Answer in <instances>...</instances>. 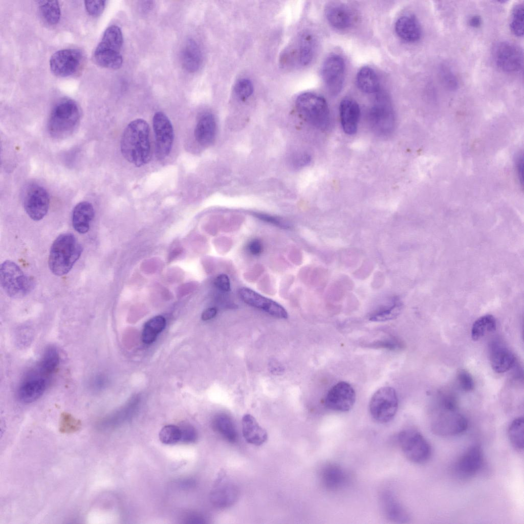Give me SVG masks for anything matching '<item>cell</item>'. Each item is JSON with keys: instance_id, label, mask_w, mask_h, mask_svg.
I'll use <instances>...</instances> for the list:
<instances>
[{"instance_id": "1", "label": "cell", "mask_w": 524, "mask_h": 524, "mask_svg": "<svg viewBox=\"0 0 524 524\" xmlns=\"http://www.w3.org/2000/svg\"><path fill=\"white\" fill-rule=\"evenodd\" d=\"M123 157L137 167L146 164L151 159L149 127L147 122L137 119L125 128L120 142Z\"/></svg>"}, {"instance_id": "2", "label": "cell", "mask_w": 524, "mask_h": 524, "mask_svg": "<svg viewBox=\"0 0 524 524\" xmlns=\"http://www.w3.org/2000/svg\"><path fill=\"white\" fill-rule=\"evenodd\" d=\"M81 244L71 233L60 234L53 242L49 253L48 265L57 276L67 274L80 256Z\"/></svg>"}, {"instance_id": "3", "label": "cell", "mask_w": 524, "mask_h": 524, "mask_svg": "<svg viewBox=\"0 0 524 524\" xmlns=\"http://www.w3.org/2000/svg\"><path fill=\"white\" fill-rule=\"evenodd\" d=\"M80 118V109L75 101L68 98L60 100L54 106L49 116V134L56 139L69 137L77 128Z\"/></svg>"}, {"instance_id": "4", "label": "cell", "mask_w": 524, "mask_h": 524, "mask_svg": "<svg viewBox=\"0 0 524 524\" xmlns=\"http://www.w3.org/2000/svg\"><path fill=\"white\" fill-rule=\"evenodd\" d=\"M296 105L299 113L309 123L322 130L329 129L331 118L324 97L312 92L303 93L297 97Z\"/></svg>"}, {"instance_id": "5", "label": "cell", "mask_w": 524, "mask_h": 524, "mask_svg": "<svg viewBox=\"0 0 524 524\" xmlns=\"http://www.w3.org/2000/svg\"><path fill=\"white\" fill-rule=\"evenodd\" d=\"M0 281L5 293L14 298L25 297L35 286L34 280L11 260L5 261L1 264Z\"/></svg>"}, {"instance_id": "6", "label": "cell", "mask_w": 524, "mask_h": 524, "mask_svg": "<svg viewBox=\"0 0 524 524\" xmlns=\"http://www.w3.org/2000/svg\"><path fill=\"white\" fill-rule=\"evenodd\" d=\"M52 376L36 363L21 379L16 391L18 399L25 403L38 399L48 387Z\"/></svg>"}, {"instance_id": "7", "label": "cell", "mask_w": 524, "mask_h": 524, "mask_svg": "<svg viewBox=\"0 0 524 524\" xmlns=\"http://www.w3.org/2000/svg\"><path fill=\"white\" fill-rule=\"evenodd\" d=\"M398 442L404 455L410 461L422 464L431 455V447L425 438L412 429H404L398 434Z\"/></svg>"}, {"instance_id": "8", "label": "cell", "mask_w": 524, "mask_h": 524, "mask_svg": "<svg viewBox=\"0 0 524 524\" xmlns=\"http://www.w3.org/2000/svg\"><path fill=\"white\" fill-rule=\"evenodd\" d=\"M398 408V399L396 390L390 387H381L372 397L369 410L376 421L385 423L395 416Z\"/></svg>"}, {"instance_id": "9", "label": "cell", "mask_w": 524, "mask_h": 524, "mask_svg": "<svg viewBox=\"0 0 524 524\" xmlns=\"http://www.w3.org/2000/svg\"><path fill=\"white\" fill-rule=\"evenodd\" d=\"M370 125L373 131L380 136H387L392 133L395 126V117L389 100L380 96L373 104L368 114Z\"/></svg>"}, {"instance_id": "10", "label": "cell", "mask_w": 524, "mask_h": 524, "mask_svg": "<svg viewBox=\"0 0 524 524\" xmlns=\"http://www.w3.org/2000/svg\"><path fill=\"white\" fill-rule=\"evenodd\" d=\"M492 55L497 66L504 72L513 73L522 68L523 51L514 43L507 41L497 43L493 48Z\"/></svg>"}, {"instance_id": "11", "label": "cell", "mask_w": 524, "mask_h": 524, "mask_svg": "<svg viewBox=\"0 0 524 524\" xmlns=\"http://www.w3.org/2000/svg\"><path fill=\"white\" fill-rule=\"evenodd\" d=\"M84 60L82 52L77 49H64L55 52L49 63L51 72L59 77H68L76 74Z\"/></svg>"}, {"instance_id": "12", "label": "cell", "mask_w": 524, "mask_h": 524, "mask_svg": "<svg viewBox=\"0 0 524 524\" xmlns=\"http://www.w3.org/2000/svg\"><path fill=\"white\" fill-rule=\"evenodd\" d=\"M23 200L24 209L32 220L39 221L47 214L50 198L43 186L36 183L29 185L24 191Z\"/></svg>"}, {"instance_id": "13", "label": "cell", "mask_w": 524, "mask_h": 524, "mask_svg": "<svg viewBox=\"0 0 524 524\" xmlns=\"http://www.w3.org/2000/svg\"><path fill=\"white\" fill-rule=\"evenodd\" d=\"M345 76V64L341 56L331 54L325 59L321 67V76L330 94L336 96L341 92Z\"/></svg>"}, {"instance_id": "14", "label": "cell", "mask_w": 524, "mask_h": 524, "mask_svg": "<svg viewBox=\"0 0 524 524\" xmlns=\"http://www.w3.org/2000/svg\"><path fill=\"white\" fill-rule=\"evenodd\" d=\"M155 136L156 156L159 160L166 158L170 152L173 141V130L170 121L161 112H156L152 119Z\"/></svg>"}, {"instance_id": "15", "label": "cell", "mask_w": 524, "mask_h": 524, "mask_svg": "<svg viewBox=\"0 0 524 524\" xmlns=\"http://www.w3.org/2000/svg\"><path fill=\"white\" fill-rule=\"evenodd\" d=\"M356 394L353 387L347 382H339L329 390L325 398L324 404L330 410L345 412L354 405Z\"/></svg>"}, {"instance_id": "16", "label": "cell", "mask_w": 524, "mask_h": 524, "mask_svg": "<svg viewBox=\"0 0 524 524\" xmlns=\"http://www.w3.org/2000/svg\"><path fill=\"white\" fill-rule=\"evenodd\" d=\"M446 412L436 418L431 424V430L434 434L442 436L458 435L466 430L468 422L463 415L455 410L445 409Z\"/></svg>"}, {"instance_id": "17", "label": "cell", "mask_w": 524, "mask_h": 524, "mask_svg": "<svg viewBox=\"0 0 524 524\" xmlns=\"http://www.w3.org/2000/svg\"><path fill=\"white\" fill-rule=\"evenodd\" d=\"M238 294L246 304L263 310L274 317L280 319H286L288 317L287 311L281 305L252 289L241 288L238 290Z\"/></svg>"}, {"instance_id": "18", "label": "cell", "mask_w": 524, "mask_h": 524, "mask_svg": "<svg viewBox=\"0 0 524 524\" xmlns=\"http://www.w3.org/2000/svg\"><path fill=\"white\" fill-rule=\"evenodd\" d=\"M483 462L482 449L479 446L475 445L469 448L459 458L455 465V471L461 477H470L479 470Z\"/></svg>"}, {"instance_id": "19", "label": "cell", "mask_w": 524, "mask_h": 524, "mask_svg": "<svg viewBox=\"0 0 524 524\" xmlns=\"http://www.w3.org/2000/svg\"><path fill=\"white\" fill-rule=\"evenodd\" d=\"M339 112L341 124L344 133L349 135L355 134L360 116L358 103L352 98L345 97L340 103Z\"/></svg>"}, {"instance_id": "20", "label": "cell", "mask_w": 524, "mask_h": 524, "mask_svg": "<svg viewBox=\"0 0 524 524\" xmlns=\"http://www.w3.org/2000/svg\"><path fill=\"white\" fill-rule=\"evenodd\" d=\"M324 13L329 23L338 30L347 29L354 22L352 11L347 6L340 3H330L325 6Z\"/></svg>"}, {"instance_id": "21", "label": "cell", "mask_w": 524, "mask_h": 524, "mask_svg": "<svg viewBox=\"0 0 524 524\" xmlns=\"http://www.w3.org/2000/svg\"><path fill=\"white\" fill-rule=\"evenodd\" d=\"M490 360L492 369L501 374L511 369L516 362V358L508 348L498 342L490 346Z\"/></svg>"}, {"instance_id": "22", "label": "cell", "mask_w": 524, "mask_h": 524, "mask_svg": "<svg viewBox=\"0 0 524 524\" xmlns=\"http://www.w3.org/2000/svg\"><path fill=\"white\" fill-rule=\"evenodd\" d=\"M395 29L397 35L408 42L419 40L422 35V29L417 18L411 14L400 16L397 20Z\"/></svg>"}, {"instance_id": "23", "label": "cell", "mask_w": 524, "mask_h": 524, "mask_svg": "<svg viewBox=\"0 0 524 524\" xmlns=\"http://www.w3.org/2000/svg\"><path fill=\"white\" fill-rule=\"evenodd\" d=\"M316 48V40L312 34L308 32L301 34L293 53L297 63L302 67L309 65L314 58Z\"/></svg>"}, {"instance_id": "24", "label": "cell", "mask_w": 524, "mask_h": 524, "mask_svg": "<svg viewBox=\"0 0 524 524\" xmlns=\"http://www.w3.org/2000/svg\"><path fill=\"white\" fill-rule=\"evenodd\" d=\"M216 133V123L214 116L205 113L199 119L194 129V137L197 142L203 146H207L214 141Z\"/></svg>"}, {"instance_id": "25", "label": "cell", "mask_w": 524, "mask_h": 524, "mask_svg": "<svg viewBox=\"0 0 524 524\" xmlns=\"http://www.w3.org/2000/svg\"><path fill=\"white\" fill-rule=\"evenodd\" d=\"M242 424L243 435L247 443L259 446L267 441V431L259 425L252 416L249 414L244 415Z\"/></svg>"}, {"instance_id": "26", "label": "cell", "mask_w": 524, "mask_h": 524, "mask_svg": "<svg viewBox=\"0 0 524 524\" xmlns=\"http://www.w3.org/2000/svg\"><path fill=\"white\" fill-rule=\"evenodd\" d=\"M94 216V209L91 203L83 201L74 207L72 216V222L74 229L80 233H86Z\"/></svg>"}, {"instance_id": "27", "label": "cell", "mask_w": 524, "mask_h": 524, "mask_svg": "<svg viewBox=\"0 0 524 524\" xmlns=\"http://www.w3.org/2000/svg\"><path fill=\"white\" fill-rule=\"evenodd\" d=\"M321 479L326 488L337 490L345 486L348 478L347 473L341 467L330 464L322 468Z\"/></svg>"}, {"instance_id": "28", "label": "cell", "mask_w": 524, "mask_h": 524, "mask_svg": "<svg viewBox=\"0 0 524 524\" xmlns=\"http://www.w3.org/2000/svg\"><path fill=\"white\" fill-rule=\"evenodd\" d=\"M181 61L183 68L190 73L197 71L202 62V55L196 42L192 39H188L181 52Z\"/></svg>"}, {"instance_id": "29", "label": "cell", "mask_w": 524, "mask_h": 524, "mask_svg": "<svg viewBox=\"0 0 524 524\" xmlns=\"http://www.w3.org/2000/svg\"><path fill=\"white\" fill-rule=\"evenodd\" d=\"M381 500L383 511L389 519L401 523L408 520L407 512L392 494H384Z\"/></svg>"}, {"instance_id": "30", "label": "cell", "mask_w": 524, "mask_h": 524, "mask_svg": "<svg viewBox=\"0 0 524 524\" xmlns=\"http://www.w3.org/2000/svg\"><path fill=\"white\" fill-rule=\"evenodd\" d=\"M356 82L359 89L364 93H376L379 89L378 76L375 71L368 66L363 67L359 70Z\"/></svg>"}, {"instance_id": "31", "label": "cell", "mask_w": 524, "mask_h": 524, "mask_svg": "<svg viewBox=\"0 0 524 524\" xmlns=\"http://www.w3.org/2000/svg\"><path fill=\"white\" fill-rule=\"evenodd\" d=\"M237 495V490L234 485L223 484L217 487L212 492L211 500L217 507H228L236 501Z\"/></svg>"}, {"instance_id": "32", "label": "cell", "mask_w": 524, "mask_h": 524, "mask_svg": "<svg viewBox=\"0 0 524 524\" xmlns=\"http://www.w3.org/2000/svg\"><path fill=\"white\" fill-rule=\"evenodd\" d=\"M123 42L120 28L115 25L108 27L103 33L97 48L120 52Z\"/></svg>"}, {"instance_id": "33", "label": "cell", "mask_w": 524, "mask_h": 524, "mask_svg": "<svg viewBox=\"0 0 524 524\" xmlns=\"http://www.w3.org/2000/svg\"><path fill=\"white\" fill-rule=\"evenodd\" d=\"M94 59L98 65L114 70L119 69L123 62L120 52L97 48L94 53Z\"/></svg>"}, {"instance_id": "34", "label": "cell", "mask_w": 524, "mask_h": 524, "mask_svg": "<svg viewBox=\"0 0 524 524\" xmlns=\"http://www.w3.org/2000/svg\"><path fill=\"white\" fill-rule=\"evenodd\" d=\"M214 430L223 438L230 443L235 442L237 433L232 420L228 416L221 414L216 416L213 421Z\"/></svg>"}, {"instance_id": "35", "label": "cell", "mask_w": 524, "mask_h": 524, "mask_svg": "<svg viewBox=\"0 0 524 524\" xmlns=\"http://www.w3.org/2000/svg\"><path fill=\"white\" fill-rule=\"evenodd\" d=\"M165 326L166 320L163 316L158 315L150 318L144 326L142 333V341L146 344L152 343Z\"/></svg>"}, {"instance_id": "36", "label": "cell", "mask_w": 524, "mask_h": 524, "mask_svg": "<svg viewBox=\"0 0 524 524\" xmlns=\"http://www.w3.org/2000/svg\"><path fill=\"white\" fill-rule=\"evenodd\" d=\"M496 321L491 315H485L476 320L471 328V338L474 341L479 340L487 333L496 329Z\"/></svg>"}, {"instance_id": "37", "label": "cell", "mask_w": 524, "mask_h": 524, "mask_svg": "<svg viewBox=\"0 0 524 524\" xmlns=\"http://www.w3.org/2000/svg\"><path fill=\"white\" fill-rule=\"evenodd\" d=\"M38 3L39 12L43 20L51 25L58 23L60 17L58 2L40 1Z\"/></svg>"}, {"instance_id": "38", "label": "cell", "mask_w": 524, "mask_h": 524, "mask_svg": "<svg viewBox=\"0 0 524 524\" xmlns=\"http://www.w3.org/2000/svg\"><path fill=\"white\" fill-rule=\"evenodd\" d=\"M60 362L59 353L57 348L49 346L44 351L37 363L49 373H55Z\"/></svg>"}, {"instance_id": "39", "label": "cell", "mask_w": 524, "mask_h": 524, "mask_svg": "<svg viewBox=\"0 0 524 524\" xmlns=\"http://www.w3.org/2000/svg\"><path fill=\"white\" fill-rule=\"evenodd\" d=\"M523 418L518 417L514 419L508 428V437L514 448L518 450L523 448Z\"/></svg>"}, {"instance_id": "40", "label": "cell", "mask_w": 524, "mask_h": 524, "mask_svg": "<svg viewBox=\"0 0 524 524\" xmlns=\"http://www.w3.org/2000/svg\"><path fill=\"white\" fill-rule=\"evenodd\" d=\"M523 5L518 4L513 8L510 21V29L517 36L523 35Z\"/></svg>"}, {"instance_id": "41", "label": "cell", "mask_w": 524, "mask_h": 524, "mask_svg": "<svg viewBox=\"0 0 524 524\" xmlns=\"http://www.w3.org/2000/svg\"><path fill=\"white\" fill-rule=\"evenodd\" d=\"M159 438L162 443L167 445L180 442L181 432L180 427L174 425L164 426L159 432Z\"/></svg>"}, {"instance_id": "42", "label": "cell", "mask_w": 524, "mask_h": 524, "mask_svg": "<svg viewBox=\"0 0 524 524\" xmlns=\"http://www.w3.org/2000/svg\"><path fill=\"white\" fill-rule=\"evenodd\" d=\"M401 310L400 303H396L391 306L383 308L376 311L370 316L372 321H385L391 319L397 316Z\"/></svg>"}, {"instance_id": "43", "label": "cell", "mask_w": 524, "mask_h": 524, "mask_svg": "<svg viewBox=\"0 0 524 524\" xmlns=\"http://www.w3.org/2000/svg\"><path fill=\"white\" fill-rule=\"evenodd\" d=\"M234 91L236 96L241 100L248 99L253 92V85L252 81L247 78L238 80L234 85Z\"/></svg>"}, {"instance_id": "44", "label": "cell", "mask_w": 524, "mask_h": 524, "mask_svg": "<svg viewBox=\"0 0 524 524\" xmlns=\"http://www.w3.org/2000/svg\"><path fill=\"white\" fill-rule=\"evenodd\" d=\"M440 75L444 85L450 90H455L458 86L456 77L450 69L445 66L440 69Z\"/></svg>"}, {"instance_id": "45", "label": "cell", "mask_w": 524, "mask_h": 524, "mask_svg": "<svg viewBox=\"0 0 524 524\" xmlns=\"http://www.w3.org/2000/svg\"><path fill=\"white\" fill-rule=\"evenodd\" d=\"M457 380L461 388L466 392L473 390L474 383L471 375L465 369H461L457 374Z\"/></svg>"}, {"instance_id": "46", "label": "cell", "mask_w": 524, "mask_h": 524, "mask_svg": "<svg viewBox=\"0 0 524 524\" xmlns=\"http://www.w3.org/2000/svg\"><path fill=\"white\" fill-rule=\"evenodd\" d=\"M253 215L259 220L270 224L274 225L279 227L288 229L290 227L289 225L282 219L264 213L254 212Z\"/></svg>"}, {"instance_id": "47", "label": "cell", "mask_w": 524, "mask_h": 524, "mask_svg": "<svg viewBox=\"0 0 524 524\" xmlns=\"http://www.w3.org/2000/svg\"><path fill=\"white\" fill-rule=\"evenodd\" d=\"M181 432L180 442L190 444L194 442L198 438L195 429L190 425H185L180 427Z\"/></svg>"}, {"instance_id": "48", "label": "cell", "mask_w": 524, "mask_h": 524, "mask_svg": "<svg viewBox=\"0 0 524 524\" xmlns=\"http://www.w3.org/2000/svg\"><path fill=\"white\" fill-rule=\"evenodd\" d=\"M105 1H85L84 5L87 12L91 15L98 16L103 11Z\"/></svg>"}, {"instance_id": "49", "label": "cell", "mask_w": 524, "mask_h": 524, "mask_svg": "<svg viewBox=\"0 0 524 524\" xmlns=\"http://www.w3.org/2000/svg\"><path fill=\"white\" fill-rule=\"evenodd\" d=\"M311 161L310 156L305 152H299L292 157L291 162L294 167L300 168L308 165Z\"/></svg>"}, {"instance_id": "50", "label": "cell", "mask_w": 524, "mask_h": 524, "mask_svg": "<svg viewBox=\"0 0 524 524\" xmlns=\"http://www.w3.org/2000/svg\"><path fill=\"white\" fill-rule=\"evenodd\" d=\"M214 285L219 290L224 292L230 290V282L229 277L225 274L219 275L214 280Z\"/></svg>"}, {"instance_id": "51", "label": "cell", "mask_w": 524, "mask_h": 524, "mask_svg": "<svg viewBox=\"0 0 524 524\" xmlns=\"http://www.w3.org/2000/svg\"><path fill=\"white\" fill-rule=\"evenodd\" d=\"M104 378L101 375H95L90 379L88 384L90 389L96 391L101 390L104 385Z\"/></svg>"}, {"instance_id": "52", "label": "cell", "mask_w": 524, "mask_h": 524, "mask_svg": "<svg viewBox=\"0 0 524 524\" xmlns=\"http://www.w3.org/2000/svg\"><path fill=\"white\" fill-rule=\"evenodd\" d=\"M247 249L252 255H258L263 252V244L258 239H253L249 242Z\"/></svg>"}, {"instance_id": "53", "label": "cell", "mask_w": 524, "mask_h": 524, "mask_svg": "<svg viewBox=\"0 0 524 524\" xmlns=\"http://www.w3.org/2000/svg\"><path fill=\"white\" fill-rule=\"evenodd\" d=\"M184 520L185 523L189 524H198L205 523V519L203 517L195 514H189L188 516H186V517L185 518Z\"/></svg>"}, {"instance_id": "54", "label": "cell", "mask_w": 524, "mask_h": 524, "mask_svg": "<svg viewBox=\"0 0 524 524\" xmlns=\"http://www.w3.org/2000/svg\"><path fill=\"white\" fill-rule=\"evenodd\" d=\"M217 310L214 308H210L205 310L202 314V319L204 321L210 320L215 316Z\"/></svg>"}, {"instance_id": "55", "label": "cell", "mask_w": 524, "mask_h": 524, "mask_svg": "<svg viewBox=\"0 0 524 524\" xmlns=\"http://www.w3.org/2000/svg\"><path fill=\"white\" fill-rule=\"evenodd\" d=\"M517 171L520 182L523 183V160L522 156H519L517 160Z\"/></svg>"}, {"instance_id": "56", "label": "cell", "mask_w": 524, "mask_h": 524, "mask_svg": "<svg viewBox=\"0 0 524 524\" xmlns=\"http://www.w3.org/2000/svg\"><path fill=\"white\" fill-rule=\"evenodd\" d=\"M468 24L473 28H478L482 24V18L479 15H473L469 19Z\"/></svg>"}]
</instances>
